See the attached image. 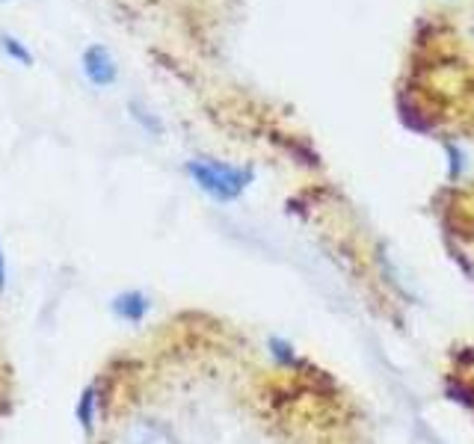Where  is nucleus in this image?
Masks as SVG:
<instances>
[{
    "instance_id": "obj_1",
    "label": "nucleus",
    "mask_w": 474,
    "mask_h": 444,
    "mask_svg": "<svg viewBox=\"0 0 474 444\" xmlns=\"http://www.w3.org/2000/svg\"><path fill=\"white\" fill-rule=\"evenodd\" d=\"M80 68L87 74V80L92 87H113L116 78H119V65L116 59L110 57V50L104 45H92L83 50V59H80Z\"/></svg>"
},
{
    "instance_id": "obj_2",
    "label": "nucleus",
    "mask_w": 474,
    "mask_h": 444,
    "mask_svg": "<svg viewBox=\"0 0 474 444\" xmlns=\"http://www.w3.org/2000/svg\"><path fill=\"white\" fill-rule=\"evenodd\" d=\"M190 175L214 195H232L241 190V175L228 172V169H217L208 164H190Z\"/></svg>"
},
{
    "instance_id": "obj_3",
    "label": "nucleus",
    "mask_w": 474,
    "mask_h": 444,
    "mask_svg": "<svg viewBox=\"0 0 474 444\" xmlns=\"http://www.w3.org/2000/svg\"><path fill=\"white\" fill-rule=\"evenodd\" d=\"M122 444H178L175 433L157 417H140L128 426Z\"/></svg>"
},
{
    "instance_id": "obj_4",
    "label": "nucleus",
    "mask_w": 474,
    "mask_h": 444,
    "mask_svg": "<svg viewBox=\"0 0 474 444\" xmlns=\"http://www.w3.org/2000/svg\"><path fill=\"white\" fill-rule=\"evenodd\" d=\"M110 309L119 320L125 323H142V318L149 314V300L140 294V290H125V294L113 296V302H110Z\"/></svg>"
},
{
    "instance_id": "obj_5",
    "label": "nucleus",
    "mask_w": 474,
    "mask_h": 444,
    "mask_svg": "<svg viewBox=\"0 0 474 444\" xmlns=\"http://www.w3.org/2000/svg\"><path fill=\"white\" fill-rule=\"evenodd\" d=\"M96 409H98L96 388H83V394L78 397V406H74V417H78V424L87 433H92V426H96Z\"/></svg>"
},
{
    "instance_id": "obj_6",
    "label": "nucleus",
    "mask_w": 474,
    "mask_h": 444,
    "mask_svg": "<svg viewBox=\"0 0 474 444\" xmlns=\"http://www.w3.org/2000/svg\"><path fill=\"white\" fill-rule=\"evenodd\" d=\"M0 48H4V54L6 57H12L15 63H21V65H33V54L27 48L21 45L15 36H0Z\"/></svg>"
},
{
    "instance_id": "obj_7",
    "label": "nucleus",
    "mask_w": 474,
    "mask_h": 444,
    "mask_svg": "<svg viewBox=\"0 0 474 444\" xmlns=\"http://www.w3.org/2000/svg\"><path fill=\"white\" fill-rule=\"evenodd\" d=\"M128 110H131V119H137V122L142 125V131H151V134H164V125H160L157 119L151 116L149 110L142 107V104H137V101H131V104H128Z\"/></svg>"
},
{
    "instance_id": "obj_8",
    "label": "nucleus",
    "mask_w": 474,
    "mask_h": 444,
    "mask_svg": "<svg viewBox=\"0 0 474 444\" xmlns=\"http://www.w3.org/2000/svg\"><path fill=\"white\" fill-rule=\"evenodd\" d=\"M6 290V258H4V246H0V294Z\"/></svg>"
}]
</instances>
